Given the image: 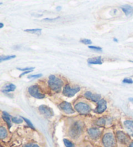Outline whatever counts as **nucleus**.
I'll return each instance as SVG.
<instances>
[{
    "label": "nucleus",
    "mask_w": 133,
    "mask_h": 147,
    "mask_svg": "<svg viewBox=\"0 0 133 147\" xmlns=\"http://www.w3.org/2000/svg\"><path fill=\"white\" fill-rule=\"evenodd\" d=\"M129 147H133V142H132V143L130 144V145H129Z\"/></svg>",
    "instance_id": "obj_35"
},
{
    "label": "nucleus",
    "mask_w": 133,
    "mask_h": 147,
    "mask_svg": "<svg viewBox=\"0 0 133 147\" xmlns=\"http://www.w3.org/2000/svg\"><path fill=\"white\" fill-rule=\"evenodd\" d=\"M35 69V67H24V68H19L18 67L17 69H18L20 71H33Z\"/></svg>",
    "instance_id": "obj_25"
},
{
    "label": "nucleus",
    "mask_w": 133,
    "mask_h": 147,
    "mask_svg": "<svg viewBox=\"0 0 133 147\" xmlns=\"http://www.w3.org/2000/svg\"><path fill=\"white\" fill-rule=\"evenodd\" d=\"M114 41H115V42H117L118 41H117V38H114Z\"/></svg>",
    "instance_id": "obj_36"
},
{
    "label": "nucleus",
    "mask_w": 133,
    "mask_h": 147,
    "mask_svg": "<svg viewBox=\"0 0 133 147\" xmlns=\"http://www.w3.org/2000/svg\"><path fill=\"white\" fill-rule=\"evenodd\" d=\"M84 127V124L81 121H76L71 125L69 131V134L71 138L73 139L78 138L82 133Z\"/></svg>",
    "instance_id": "obj_2"
},
{
    "label": "nucleus",
    "mask_w": 133,
    "mask_h": 147,
    "mask_svg": "<svg viewBox=\"0 0 133 147\" xmlns=\"http://www.w3.org/2000/svg\"><path fill=\"white\" fill-rule=\"evenodd\" d=\"M75 110L77 111L78 113L82 115H86L90 112L91 108L88 104L84 103V102H79L75 105Z\"/></svg>",
    "instance_id": "obj_4"
},
{
    "label": "nucleus",
    "mask_w": 133,
    "mask_h": 147,
    "mask_svg": "<svg viewBox=\"0 0 133 147\" xmlns=\"http://www.w3.org/2000/svg\"><path fill=\"white\" fill-rule=\"evenodd\" d=\"M63 141L66 147H74V144L72 143V142H71L70 140H68V139H64Z\"/></svg>",
    "instance_id": "obj_23"
},
{
    "label": "nucleus",
    "mask_w": 133,
    "mask_h": 147,
    "mask_svg": "<svg viewBox=\"0 0 133 147\" xmlns=\"http://www.w3.org/2000/svg\"><path fill=\"white\" fill-rule=\"evenodd\" d=\"M116 136H117V139H118V141L121 143L125 144V143H127V142L129 141V137H128L126 135V134L123 132V131H117Z\"/></svg>",
    "instance_id": "obj_12"
},
{
    "label": "nucleus",
    "mask_w": 133,
    "mask_h": 147,
    "mask_svg": "<svg viewBox=\"0 0 133 147\" xmlns=\"http://www.w3.org/2000/svg\"><path fill=\"white\" fill-rule=\"evenodd\" d=\"M105 123H106L105 119L103 117H101L100 119H99L98 121H97L96 124L97 125H98L99 126H104L105 125Z\"/></svg>",
    "instance_id": "obj_21"
},
{
    "label": "nucleus",
    "mask_w": 133,
    "mask_h": 147,
    "mask_svg": "<svg viewBox=\"0 0 133 147\" xmlns=\"http://www.w3.org/2000/svg\"><path fill=\"white\" fill-rule=\"evenodd\" d=\"M129 100L130 101V102H133V98H129Z\"/></svg>",
    "instance_id": "obj_34"
},
{
    "label": "nucleus",
    "mask_w": 133,
    "mask_h": 147,
    "mask_svg": "<svg viewBox=\"0 0 133 147\" xmlns=\"http://www.w3.org/2000/svg\"><path fill=\"white\" fill-rule=\"evenodd\" d=\"M23 147H40L38 145L36 144H33V143H29L27 144H25V145Z\"/></svg>",
    "instance_id": "obj_30"
},
{
    "label": "nucleus",
    "mask_w": 133,
    "mask_h": 147,
    "mask_svg": "<svg viewBox=\"0 0 133 147\" xmlns=\"http://www.w3.org/2000/svg\"><path fill=\"white\" fill-rule=\"evenodd\" d=\"M130 62H131L133 63V61H132V60H130Z\"/></svg>",
    "instance_id": "obj_38"
},
{
    "label": "nucleus",
    "mask_w": 133,
    "mask_h": 147,
    "mask_svg": "<svg viewBox=\"0 0 133 147\" xmlns=\"http://www.w3.org/2000/svg\"><path fill=\"white\" fill-rule=\"evenodd\" d=\"M23 119L22 117H14L12 118V121L16 124H20L23 122Z\"/></svg>",
    "instance_id": "obj_22"
},
{
    "label": "nucleus",
    "mask_w": 133,
    "mask_h": 147,
    "mask_svg": "<svg viewBox=\"0 0 133 147\" xmlns=\"http://www.w3.org/2000/svg\"><path fill=\"white\" fill-rule=\"evenodd\" d=\"M102 141L105 147H114L116 145V139L112 133L105 134Z\"/></svg>",
    "instance_id": "obj_3"
},
{
    "label": "nucleus",
    "mask_w": 133,
    "mask_h": 147,
    "mask_svg": "<svg viewBox=\"0 0 133 147\" xmlns=\"http://www.w3.org/2000/svg\"><path fill=\"white\" fill-rule=\"evenodd\" d=\"M58 18H54V19H50V18H45L43 20H45V21H50V22H53L54 21V20H56Z\"/></svg>",
    "instance_id": "obj_32"
},
{
    "label": "nucleus",
    "mask_w": 133,
    "mask_h": 147,
    "mask_svg": "<svg viewBox=\"0 0 133 147\" xmlns=\"http://www.w3.org/2000/svg\"><path fill=\"white\" fill-rule=\"evenodd\" d=\"M80 87H79V86H77V87H75L73 88H71L70 86L67 84L64 86V88L62 93L64 95L66 96V97H72L77 93H78L79 91H80Z\"/></svg>",
    "instance_id": "obj_6"
},
{
    "label": "nucleus",
    "mask_w": 133,
    "mask_h": 147,
    "mask_svg": "<svg viewBox=\"0 0 133 147\" xmlns=\"http://www.w3.org/2000/svg\"><path fill=\"white\" fill-rule=\"evenodd\" d=\"M25 32H30V33L33 34H38L40 35L41 34V31H42V29H26L24 31Z\"/></svg>",
    "instance_id": "obj_19"
},
{
    "label": "nucleus",
    "mask_w": 133,
    "mask_h": 147,
    "mask_svg": "<svg viewBox=\"0 0 133 147\" xmlns=\"http://www.w3.org/2000/svg\"><path fill=\"white\" fill-rule=\"evenodd\" d=\"M81 43H83L84 44H86V45H90L92 44V41L90 40L89 39H83V40H81Z\"/></svg>",
    "instance_id": "obj_26"
},
{
    "label": "nucleus",
    "mask_w": 133,
    "mask_h": 147,
    "mask_svg": "<svg viewBox=\"0 0 133 147\" xmlns=\"http://www.w3.org/2000/svg\"><path fill=\"white\" fill-rule=\"evenodd\" d=\"M22 119H24L25 122H26V123L27 124V125L29 126L30 128H31L32 129H33V130H35V127H34V126L33 125V124L31 123V121L29 120V119H26V118H25V117H22Z\"/></svg>",
    "instance_id": "obj_24"
},
{
    "label": "nucleus",
    "mask_w": 133,
    "mask_h": 147,
    "mask_svg": "<svg viewBox=\"0 0 133 147\" xmlns=\"http://www.w3.org/2000/svg\"><path fill=\"white\" fill-rule=\"evenodd\" d=\"M58 9V10H60V7H57V9Z\"/></svg>",
    "instance_id": "obj_37"
},
{
    "label": "nucleus",
    "mask_w": 133,
    "mask_h": 147,
    "mask_svg": "<svg viewBox=\"0 0 133 147\" xmlns=\"http://www.w3.org/2000/svg\"><path fill=\"white\" fill-rule=\"evenodd\" d=\"M122 11L127 17L131 16L133 14V7L129 5H124L121 7Z\"/></svg>",
    "instance_id": "obj_13"
},
{
    "label": "nucleus",
    "mask_w": 133,
    "mask_h": 147,
    "mask_svg": "<svg viewBox=\"0 0 133 147\" xmlns=\"http://www.w3.org/2000/svg\"><path fill=\"white\" fill-rule=\"evenodd\" d=\"M40 112L44 115L45 117L50 118L53 115V111L51 108L45 105H41L38 108Z\"/></svg>",
    "instance_id": "obj_7"
},
{
    "label": "nucleus",
    "mask_w": 133,
    "mask_h": 147,
    "mask_svg": "<svg viewBox=\"0 0 133 147\" xmlns=\"http://www.w3.org/2000/svg\"><path fill=\"white\" fill-rule=\"evenodd\" d=\"M59 107L64 112H65L67 114H72L75 112L72 106L71 105V104L70 102H66V101H64V102H61L59 105Z\"/></svg>",
    "instance_id": "obj_8"
},
{
    "label": "nucleus",
    "mask_w": 133,
    "mask_h": 147,
    "mask_svg": "<svg viewBox=\"0 0 133 147\" xmlns=\"http://www.w3.org/2000/svg\"><path fill=\"white\" fill-rule=\"evenodd\" d=\"M88 47L91 49H94L95 51H101L102 48L100 47H96V46H88Z\"/></svg>",
    "instance_id": "obj_29"
},
{
    "label": "nucleus",
    "mask_w": 133,
    "mask_h": 147,
    "mask_svg": "<svg viewBox=\"0 0 133 147\" xmlns=\"http://www.w3.org/2000/svg\"><path fill=\"white\" fill-rule=\"evenodd\" d=\"M2 118H3V120L6 122L9 128H11L12 126V120H11V115H10L8 113H7L6 111H3V113H2Z\"/></svg>",
    "instance_id": "obj_15"
},
{
    "label": "nucleus",
    "mask_w": 133,
    "mask_h": 147,
    "mask_svg": "<svg viewBox=\"0 0 133 147\" xmlns=\"http://www.w3.org/2000/svg\"><path fill=\"white\" fill-rule=\"evenodd\" d=\"M124 126L130 136H133V121L127 120L124 122Z\"/></svg>",
    "instance_id": "obj_14"
},
{
    "label": "nucleus",
    "mask_w": 133,
    "mask_h": 147,
    "mask_svg": "<svg viewBox=\"0 0 133 147\" xmlns=\"http://www.w3.org/2000/svg\"><path fill=\"white\" fill-rule=\"evenodd\" d=\"M7 136V131L3 126L0 128V138L3 139Z\"/></svg>",
    "instance_id": "obj_18"
},
{
    "label": "nucleus",
    "mask_w": 133,
    "mask_h": 147,
    "mask_svg": "<svg viewBox=\"0 0 133 147\" xmlns=\"http://www.w3.org/2000/svg\"><path fill=\"white\" fill-rule=\"evenodd\" d=\"M123 82L125 84H133V80L130 78H125L123 80Z\"/></svg>",
    "instance_id": "obj_28"
},
{
    "label": "nucleus",
    "mask_w": 133,
    "mask_h": 147,
    "mask_svg": "<svg viewBox=\"0 0 133 147\" xmlns=\"http://www.w3.org/2000/svg\"><path fill=\"white\" fill-rule=\"evenodd\" d=\"M84 97H85L87 99L90 100L93 102H99L101 100V95L99 94H93L91 92H86L84 93Z\"/></svg>",
    "instance_id": "obj_11"
},
{
    "label": "nucleus",
    "mask_w": 133,
    "mask_h": 147,
    "mask_svg": "<svg viewBox=\"0 0 133 147\" xmlns=\"http://www.w3.org/2000/svg\"><path fill=\"white\" fill-rule=\"evenodd\" d=\"M33 71H24V73H22L21 75H20V77H22V76H24V75H26V74H27V73H31V72H32Z\"/></svg>",
    "instance_id": "obj_31"
},
{
    "label": "nucleus",
    "mask_w": 133,
    "mask_h": 147,
    "mask_svg": "<svg viewBox=\"0 0 133 147\" xmlns=\"http://www.w3.org/2000/svg\"><path fill=\"white\" fill-rule=\"evenodd\" d=\"M89 64H102V59L101 57L89 58L88 60Z\"/></svg>",
    "instance_id": "obj_16"
},
{
    "label": "nucleus",
    "mask_w": 133,
    "mask_h": 147,
    "mask_svg": "<svg viewBox=\"0 0 133 147\" xmlns=\"http://www.w3.org/2000/svg\"><path fill=\"white\" fill-rule=\"evenodd\" d=\"M3 27V23H1V24H0V28L2 29Z\"/></svg>",
    "instance_id": "obj_33"
},
{
    "label": "nucleus",
    "mask_w": 133,
    "mask_h": 147,
    "mask_svg": "<svg viewBox=\"0 0 133 147\" xmlns=\"http://www.w3.org/2000/svg\"><path fill=\"white\" fill-rule=\"evenodd\" d=\"M28 92H29V94L32 96V97H35L38 99H42L45 97V95L40 92V90L39 87L37 85H34L32 86H30L28 89Z\"/></svg>",
    "instance_id": "obj_5"
},
{
    "label": "nucleus",
    "mask_w": 133,
    "mask_h": 147,
    "mask_svg": "<svg viewBox=\"0 0 133 147\" xmlns=\"http://www.w3.org/2000/svg\"><path fill=\"white\" fill-rule=\"evenodd\" d=\"M107 109V101L104 99H101L98 103V106L95 110V112L97 113H103Z\"/></svg>",
    "instance_id": "obj_10"
},
{
    "label": "nucleus",
    "mask_w": 133,
    "mask_h": 147,
    "mask_svg": "<svg viewBox=\"0 0 133 147\" xmlns=\"http://www.w3.org/2000/svg\"><path fill=\"white\" fill-rule=\"evenodd\" d=\"M16 89V86L14 85L13 84H10L9 85H7L3 88L2 90V92L4 93H9L11 92H13Z\"/></svg>",
    "instance_id": "obj_17"
},
{
    "label": "nucleus",
    "mask_w": 133,
    "mask_h": 147,
    "mask_svg": "<svg viewBox=\"0 0 133 147\" xmlns=\"http://www.w3.org/2000/svg\"><path fill=\"white\" fill-rule=\"evenodd\" d=\"M42 76V74H37V75H30L28 77V78H40Z\"/></svg>",
    "instance_id": "obj_27"
},
{
    "label": "nucleus",
    "mask_w": 133,
    "mask_h": 147,
    "mask_svg": "<svg viewBox=\"0 0 133 147\" xmlns=\"http://www.w3.org/2000/svg\"><path fill=\"white\" fill-rule=\"evenodd\" d=\"M88 134L92 139H97L101 136V131L99 128H91L88 130Z\"/></svg>",
    "instance_id": "obj_9"
},
{
    "label": "nucleus",
    "mask_w": 133,
    "mask_h": 147,
    "mask_svg": "<svg viewBox=\"0 0 133 147\" xmlns=\"http://www.w3.org/2000/svg\"><path fill=\"white\" fill-rule=\"evenodd\" d=\"M48 85L53 91H54L55 92H59L62 88L63 82L60 78L55 77V75H52L49 77Z\"/></svg>",
    "instance_id": "obj_1"
},
{
    "label": "nucleus",
    "mask_w": 133,
    "mask_h": 147,
    "mask_svg": "<svg viewBox=\"0 0 133 147\" xmlns=\"http://www.w3.org/2000/svg\"><path fill=\"white\" fill-rule=\"evenodd\" d=\"M16 58V55H8V56H1L0 62H3L4 60H9Z\"/></svg>",
    "instance_id": "obj_20"
}]
</instances>
